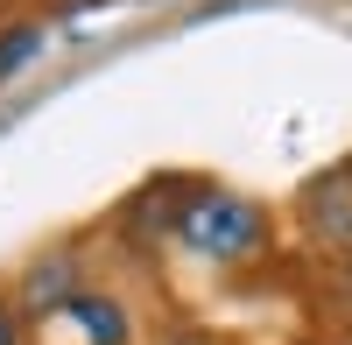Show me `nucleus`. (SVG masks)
<instances>
[{
  "label": "nucleus",
  "mask_w": 352,
  "mask_h": 345,
  "mask_svg": "<svg viewBox=\"0 0 352 345\" xmlns=\"http://www.w3.org/2000/svg\"><path fill=\"white\" fill-rule=\"evenodd\" d=\"M169 233L184 240L190 254H204V261L240 268V261H254V254L268 247V219H261V205H254V197H232V190H197L190 205L169 219Z\"/></svg>",
  "instance_id": "f257e3e1"
},
{
  "label": "nucleus",
  "mask_w": 352,
  "mask_h": 345,
  "mask_svg": "<svg viewBox=\"0 0 352 345\" xmlns=\"http://www.w3.org/2000/svg\"><path fill=\"white\" fill-rule=\"evenodd\" d=\"M64 318H71V324H92V331H85L92 345H127V310L106 303V296H71Z\"/></svg>",
  "instance_id": "f03ea898"
},
{
  "label": "nucleus",
  "mask_w": 352,
  "mask_h": 345,
  "mask_svg": "<svg viewBox=\"0 0 352 345\" xmlns=\"http://www.w3.org/2000/svg\"><path fill=\"white\" fill-rule=\"evenodd\" d=\"M50 43V28L43 21H14V28H0V78H14L21 64H36V49Z\"/></svg>",
  "instance_id": "7ed1b4c3"
},
{
  "label": "nucleus",
  "mask_w": 352,
  "mask_h": 345,
  "mask_svg": "<svg viewBox=\"0 0 352 345\" xmlns=\"http://www.w3.org/2000/svg\"><path fill=\"white\" fill-rule=\"evenodd\" d=\"M0 345H28V324H21V303L0 296Z\"/></svg>",
  "instance_id": "20e7f679"
}]
</instances>
